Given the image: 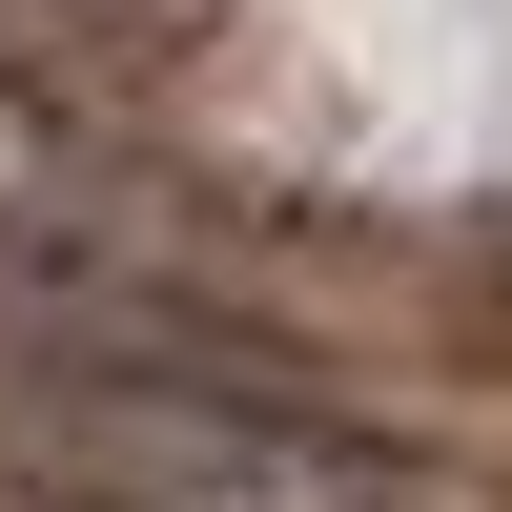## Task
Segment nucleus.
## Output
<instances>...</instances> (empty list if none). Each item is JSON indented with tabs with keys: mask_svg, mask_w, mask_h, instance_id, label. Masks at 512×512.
<instances>
[{
	"mask_svg": "<svg viewBox=\"0 0 512 512\" xmlns=\"http://www.w3.org/2000/svg\"><path fill=\"white\" fill-rule=\"evenodd\" d=\"M21 492L41 512H410L390 451L226 390L164 349H41L21 369Z\"/></svg>",
	"mask_w": 512,
	"mask_h": 512,
	"instance_id": "nucleus-1",
	"label": "nucleus"
},
{
	"mask_svg": "<svg viewBox=\"0 0 512 512\" xmlns=\"http://www.w3.org/2000/svg\"><path fill=\"white\" fill-rule=\"evenodd\" d=\"M62 205H82V144L0 82V267H62Z\"/></svg>",
	"mask_w": 512,
	"mask_h": 512,
	"instance_id": "nucleus-2",
	"label": "nucleus"
}]
</instances>
